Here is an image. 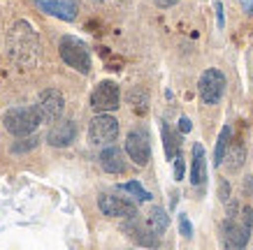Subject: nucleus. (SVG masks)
I'll return each instance as SVG.
<instances>
[{
  "instance_id": "1",
  "label": "nucleus",
  "mask_w": 253,
  "mask_h": 250,
  "mask_svg": "<svg viewBox=\"0 0 253 250\" xmlns=\"http://www.w3.org/2000/svg\"><path fill=\"white\" fill-rule=\"evenodd\" d=\"M251 222L253 213L251 206H232L228 211V220L223 225V241H225V250H244L249 236H251Z\"/></svg>"
},
{
  "instance_id": "2",
  "label": "nucleus",
  "mask_w": 253,
  "mask_h": 250,
  "mask_svg": "<svg viewBox=\"0 0 253 250\" xmlns=\"http://www.w3.org/2000/svg\"><path fill=\"white\" fill-rule=\"evenodd\" d=\"M2 123H5L7 132L21 139V137H28L38 130V125L42 123V116H40L38 107H14L2 116Z\"/></svg>"
},
{
  "instance_id": "3",
  "label": "nucleus",
  "mask_w": 253,
  "mask_h": 250,
  "mask_svg": "<svg viewBox=\"0 0 253 250\" xmlns=\"http://www.w3.org/2000/svg\"><path fill=\"white\" fill-rule=\"evenodd\" d=\"M61 58L68 63L70 68H75L82 74L91 72V53L86 44L77 37H63L61 39Z\"/></svg>"
},
{
  "instance_id": "4",
  "label": "nucleus",
  "mask_w": 253,
  "mask_h": 250,
  "mask_svg": "<svg viewBox=\"0 0 253 250\" xmlns=\"http://www.w3.org/2000/svg\"><path fill=\"white\" fill-rule=\"evenodd\" d=\"M198 91L205 105H216L225 93V76L221 70H205L198 81Z\"/></svg>"
},
{
  "instance_id": "5",
  "label": "nucleus",
  "mask_w": 253,
  "mask_h": 250,
  "mask_svg": "<svg viewBox=\"0 0 253 250\" xmlns=\"http://www.w3.org/2000/svg\"><path fill=\"white\" fill-rule=\"evenodd\" d=\"M119 102H121V93H119V86L114 81H100L95 86V91L91 93L93 111H100V114L119 109Z\"/></svg>"
},
{
  "instance_id": "6",
  "label": "nucleus",
  "mask_w": 253,
  "mask_h": 250,
  "mask_svg": "<svg viewBox=\"0 0 253 250\" xmlns=\"http://www.w3.org/2000/svg\"><path fill=\"white\" fill-rule=\"evenodd\" d=\"M116 135H119V121L109 114L95 116L91 121V125H88V139H91V144H95V146L112 144L116 139Z\"/></svg>"
},
{
  "instance_id": "7",
  "label": "nucleus",
  "mask_w": 253,
  "mask_h": 250,
  "mask_svg": "<svg viewBox=\"0 0 253 250\" xmlns=\"http://www.w3.org/2000/svg\"><path fill=\"white\" fill-rule=\"evenodd\" d=\"M126 151H128L130 160L137 167H144L151 160V144H149L146 130H142V128L132 130L130 135H128V139H126Z\"/></svg>"
},
{
  "instance_id": "8",
  "label": "nucleus",
  "mask_w": 253,
  "mask_h": 250,
  "mask_svg": "<svg viewBox=\"0 0 253 250\" xmlns=\"http://www.w3.org/2000/svg\"><path fill=\"white\" fill-rule=\"evenodd\" d=\"M63 105H65V100H63V93L58 88H46L38 100V109H40V116H42V123H56L61 118L63 114Z\"/></svg>"
},
{
  "instance_id": "9",
  "label": "nucleus",
  "mask_w": 253,
  "mask_h": 250,
  "mask_svg": "<svg viewBox=\"0 0 253 250\" xmlns=\"http://www.w3.org/2000/svg\"><path fill=\"white\" fill-rule=\"evenodd\" d=\"M123 232L130 236L137 246H144V248H158V234L149 227V222L139 220L137 215H132L123 222Z\"/></svg>"
},
{
  "instance_id": "10",
  "label": "nucleus",
  "mask_w": 253,
  "mask_h": 250,
  "mask_svg": "<svg viewBox=\"0 0 253 250\" xmlns=\"http://www.w3.org/2000/svg\"><path fill=\"white\" fill-rule=\"evenodd\" d=\"M98 206L100 211L109 215V218H132V215H137V206L128 202V199L123 197H114V195H100L98 199Z\"/></svg>"
},
{
  "instance_id": "11",
  "label": "nucleus",
  "mask_w": 253,
  "mask_h": 250,
  "mask_svg": "<svg viewBox=\"0 0 253 250\" xmlns=\"http://www.w3.org/2000/svg\"><path fill=\"white\" fill-rule=\"evenodd\" d=\"M35 2H38V7L42 12L58 16L63 21H75L77 19V0H35Z\"/></svg>"
},
{
  "instance_id": "12",
  "label": "nucleus",
  "mask_w": 253,
  "mask_h": 250,
  "mask_svg": "<svg viewBox=\"0 0 253 250\" xmlns=\"http://www.w3.org/2000/svg\"><path fill=\"white\" fill-rule=\"evenodd\" d=\"M75 137H77V128H75V123L72 121H58L54 128L49 130V135H46V142L51 146H70L75 142Z\"/></svg>"
},
{
  "instance_id": "13",
  "label": "nucleus",
  "mask_w": 253,
  "mask_h": 250,
  "mask_svg": "<svg viewBox=\"0 0 253 250\" xmlns=\"http://www.w3.org/2000/svg\"><path fill=\"white\" fill-rule=\"evenodd\" d=\"M100 167L105 172H109V174H123L126 172V160H123L121 148L107 146L105 151L100 153Z\"/></svg>"
},
{
  "instance_id": "14",
  "label": "nucleus",
  "mask_w": 253,
  "mask_h": 250,
  "mask_svg": "<svg viewBox=\"0 0 253 250\" xmlns=\"http://www.w3.org/2000/svg\"><path fill=\"white\" fill-rule=\"evenodd\" d=\"M207 181V155L202 144L193 146V162H191V183L193 185H202Z\"/></svg>"
},
{
  "instance_id": "15",
  "label": "nucleus",
  "mask_w": 253,
  "mask_h": 250,
  "mask_svg": "<svg viewBox=\"0 0 253 250\" xmlns=\"http://www.w3.org/2000/svg\"><path fill=\"white\" fill-rule=\"evenodd\" d=\"M244 158H246V151H244V144L242 142H230L228 151H225V165L230 172H237L239 167L244 165Z\"/></svg>"
},
{
  "instance_id": "16",
  "label": "nucleus",
  "mask_w": 253,
  "mask_h": 250,
  "mask_svg": "<svg viewBox=\"0 0 253 250\" xmlns=\"http://www.w3.org/2000/svg\"><path fill=\"white\" fill-rule=\"evenodd\" d=\"M146 222H149V227L154 229L156 234L161 236L163 232L169 227V215L165 213V209H161V206H154V209L149 211V218H146Z\"/></svg>"
},
{
  "instance_id": "17",
  "label": "nucleus",
  "mask_w": 253,
  "mask_h": 250,
  "mask_svg": "<svg viewBox=\"0 0 253 250\" xmlns=\"http://www.w3.org/2000/svg\"><path fill=\"white\" fill-rule=\"evenodd\" d=\"M230 137H232V130H230V125H225V128L221 130L218 139H216V151H214V165L216 167L223 165L225 151H228V146H230Z\"/></svg>"
},
{
  "instance_id": "18",
  "label": "nucleus",
  "mask_w": 253,
  "mask_h": 250,
  "mask_svg": "<svg viewBox=\"0 0 253 250\" xmlns=\"http://www.w3.org/2000/svg\"><path fill=\"white\" fill-rule=\"evenodd\" d=\"M161 132H163V142H165V155H168V160L176 158L179 155V139H176V135L165 123L161 125Z\"/></svg>"
},
{
  "instance_id": "19",
  "label": "nucleus",
  "mask_w": 253,
  "mask_h": 250,
  "mask_svg": "<svg viewBox=\"0 0 253 250\" xmlns=\"http://www.w3.org/2000/svg\"><path fill=\"white\" fill-rule=\"evenodd\" d=\"M119 188L126 190V192H130L137 202H149V199H151V192H146V190L139 185V181H128V183H123V185H119Z\"/></svg>"
},
{
  "instance_id": "20",
  "label": "nucleus",
  "mask_w": 253,
  "mask_h": 250,
  "mask_svg": "<svg viewBox=\"0 0 253 250\" xmlns=\"http://www.w3.org/2000/svg\"><path fill=\"white\" fill-rule=\"evenodd\" d=\"M130 105L135 107L137 114H144L146 111V93L142 88H132L130 91Z\"/></svg>"
},
{
  "instance_id": "21",
  "label": "nucleus",
  "mask_w": 253,
  "mask_h": 250,
  "mask_svg": "<svg viewBox=\"0 0 253 250\" xmlns=\"http://www.w3.org/2000/svg\"><path fill=\"white\" fill-rule=\"evenodd\" d=\"M35 146H38V139H35V137L21 139V142H16V144L12 146V153H26V151H31V148H35Z\"/></svg>"
},
{
  "instance_id": "22",
  "label": "nucleus",
  "mask_w": 253,
  "mask_h": 250,
  "mask_svg": "<svg viewBox=\"0 0 253 250\" xmlns=\"http://www.w3.org/2000/svg\"><path fill=\"white\" fill-rule=\"evenodd\" d=\"M179 229H181V234H184L186 239H191L193 236V225L186 215H179Z\"/></svg>"
},
{
  "instance_id": "23",
  "label": "nucleus",
  "mask_w": 253,
  "mask_h": 250,
  "mask_svg": "<svg viewBox=\"0 0 253 250\" xmlns=\"http://www.w3.org/2000/svg\"><path fill=\"white\" fill-rule=\"evenodd\" d=\"M174 179L176 181L184 179V158H181V155H176L174 158Z\"/></svg>"
},
{
  "instance_id": "24",
  "label": "nucleus",
  "mask_w": 253,
  "mask_h": 250,
  "mask_svg": "<svg viewBox=\"0 0 253 250\" xmlns=\"http://www.w3.org/2000/svg\"><path fill=\"white\" fill-rule=\"evenodd\" d=\"M191 128H193V123L186 118V116H181V121H179V130L181 132H191Z\"/></svg>"
},
{
  "instance_id": "25",
  "label": "nucleus",
  "mask_w": 253,
  "mask_h": 250,
  "mask_svg": "<svg viewBox=\"0 0 253 250\" xmlns=\"http://www.w3.org/2000/svg\"><path fill=\"white\" fill-rule=\"evenodd\" d=\"M242 2V7H244L246 14H253V0H239Z\"/></svg>"
},
{
  "instance_id": "26",
  "label": "nucleus",
  "mask_w": 253,
  "mask_h": 250,
  "mask_svg": "<svg viewBox=\"0 0 253 250\" xmlns=\"http://www.w3.org/2000/svg\"><path fill=\"white\" fill-rule=\"evenodd\" d=\"M179 0H156V5L158 7H172V5H176Z\"/></svg>"
},
{
  "instance_id": "27",
  "label": "nucleus",
  "mask_w": 253,
  "mask_h": 250,
  "mask_svg": "<svg viewBox=\"0 0 253 250\" xmlns=\"http://www.w3.org/2000/svg\"><path fill=\"white\" fill-rule=\"evenodd\" d=\"M216 16H218V26L223 28V5L221 2H216Z\"/></svg>"
}]
</instances>
